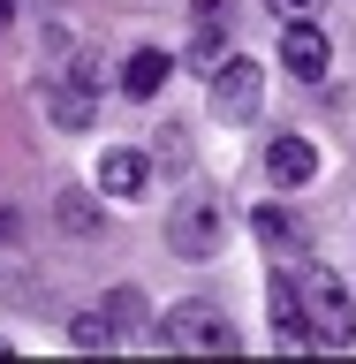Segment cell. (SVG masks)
Instances as JSON below:
<instances>
[{
	"label": "cell",
	"mask_w": 356,
	"mask_h": 364,
	"mask_svg": "<svg viewBox=\"0 0 356 364\" xmlns=\"http://www.w3.org/2000/svg\"><path fill=\"white\" fill-rule=\"evenodd\" d=\"M266 175L281 182V190H296V182L318 175V152L303 144V136H273V144H266Z\"/></svg>",
	"instance_id": "obj_8"
},
{
	"label": "cell",
	"mask_w": 356,
	"mask_h": 364,
	"mask_svg": "<svg viewBox=\"0 0 356 364\" xmlns=\"http://www.w3.org/2000/svg\"><path fill=\"white\" fill-rule=\"evenodd\" d=\"M159 341H167V349H235V326H227L212 304L190 296V304H175V311L159 318Z\"/></svg>",
	"instance_id": "obj_4"
},
{
	"label": "cell",
	"mask_w": 356,
	"mask_h": 364,
	"mask_svg": "<svg viewBox=\"0 0 356 364\" xmlns=\"http://www.w3.org/2000/svg\"><path fill=\"white\" fill-rule=\"evenodd\" d=\"M227 8H235V0H198V16H220V23H227Z\"/></svg>",
	"instance_id": "obj_15"
},
{
	"label": "cell",
	"mask_w": 356,
	"mask_h": 364,
	"mask_svg": "<svg viewBox=\"0 0 356 364\" xmlns=\"http://www.w3.org/2000/svg\"><path fill=\"white\" fill-rule=\"evenodd\" d=\"M167 76H175V61H167L159 46H136L129 68H122V91H129V99H159V91H167Z\"/></svg>",
	"instance_id": "obj_9"
},
{
	"label": "cell",
	"mask_w": 356,
	"mask_h": 364,
	"mask_svg": "<svg viewBox=\"0 0 356 364\" xmlns=\"http://www.w3.org/2000/svg\"><path fill=\"white\" fill-rule=\"evenodd\" d=\"M8 16H16V0H0V31H8Z\"/></svg>",
	"instance_id": "obj_16"
},
{
	"label": "cell",
	"mask_w": 356,
	"mask_h": 364,
	"mask_svg": "<svg viewBox=\"0 0 356 364\" xmlns=\"http://www.w3.org/2000/svg\"><path fill=\"white\" fill-rule=\"evenodd\" d=\"M68 341H76V349H107L114 341V311H84L76 326H68Z\"/></svg>",
	"instance_id": "obj_13"
},
{
	"label": "cell",
	"mask_w": 356,
	"mask_h": 364,
	"mask_svg": "<svg viewBox=\"0 0 356 364\" xmlns=\"http://www.w3.org/2000/svg\"><path fill=\"white\" fill-rule=\"evenodd\" d=\"M250 228H258V243H273V250H303V220H296V213H281V205H258V213H250Z\"/></svg>",
	"instance_id": "obj_10"
},
{
	"label": "cell",
	"mask_w": 356,
	"mask_h": 364,
	"mask_svg": "<svg viewBox=\"0 0 356 364\" xmlns=\"http://www.w3.org/2000/svg\"><path fill=\"white\" fill-rule=\"evenodd\" d=\"M281 68H288V76H303V84H318V76H326V31H318L311 16L281 23Z\"/></svg>",
	"instance_id": "obj_5"
},
{
	"label": "cell",
	"mask_w": 356,
	"mask_h": 364,
	"mask_svg": "<svg viewBox=\"0 0 356 364\" xmlns=\"http://www.w3.org/2000/svg\"><path fill=\"white\" fill-rule=\"evenodd\" d=\"M190 61H198L205 76H212V68L227 61V23H220V16H198V38H190Z\"/></svg>",
	"instance_id": "obj_11"
},
{
	"label": "cell",
	"mask_w": 356,
	"mask_h": 364,
	"mask_svg": "<svg viewBox=\"0 0 356 364\" xmlns=\"http://www.w3.org/2000/svg\"><path fill=\"white\" fill-rule=\"evenodd\" d=\"M258 91H266V68L250 61V53H227L212 68V114H220V129H243L250 114H258Z\"/></svg>",
	"instance_id": "obj_3"
},
{
	"label": "cell",
	"mask_w": 356,
	"mask_h": 364,
	"mask_svg": "<svg viewBox=\"0 0 356 364\" xmlns=\"http://www.w3.org/2000/svg\"><path fill=\"white\" fill-rule=\"evenodd\" d=\"M296 304H303V318H311L318 349H341V341L356 334V311H349V296H341V281H334V273L303 266V273H296Z\"/></svg>",
	"instance_id": "obj_2"
},
{
	"label": "cell",
	"mask_w": 356,
	"mask_h": 364,
	"mask_svg": "<svg viewBox=\"0 0 356 364\" xmlns=\"http://www.w3.org/2000/svg\"><path fill=\"white\" fill-rule=\"evenodd\" d=\"M107 311H114V334H129V341H159L152 326H144V304H136V289H114V296H107Z\"/></svg>",
	"instance_id": "obj_12"
},
{
	"label": "cell",
	"mask_w": 356,
	"mask_h": 364,
	"mask_svg": "<svg viewBox=\"0 0 356 364\" xmlns=\"http://www.w3.org/2000/svg\"><path fill=\"white\" fill-rule=\"evenodd\" d=\"M91 84H99V68L53 76V84H45V114H53L61 129H84V122H91Z\"/></svg>",
	"instance_id": "obj_6"
},
{
	"label": "cell",
	"mask_w": 356,
	"mask_h": 364,
	"mask_svg": "<svg viewBox=\"0 0 356 364\" xmlns=\"http://www.w3.org/2000/svg\"><path fill=\"white\" fill-rule=\"evenodd\" d=\"M266 8H273V23H296V16H311L318 0H266Z\"/></svg>",
	"instance_id": "obj_14"
},
{
	"label": "cell",
	"mask_w": 356,
	"mask_h": 364,
	"mask_svg": "<svg viewBox=\"0 0 356 364\" xmlns=\"http://www.w3.org/2000/svg\"><path fill=\"white\" fill-rule=\"evenodd\" d=\"M220 235H227V213L212 190H182L175 213H167V243L182 258H220Z\"/></svg>",
	"instance_id": "obj_1"
},
{
	"label": "cell",
	"mask_w": 356,
	"mask_h": 364,
	"mask_svg": "<svg viewBox=\"0 0 356 364\" xmlns=\"http://www.w3.org/2000/svg\"><path fill=\"white\" fill-rule=\"evenodd\" d=\"M8 235H16V220H8V213H0V243H8Z\"/></svg>",
	"instance_id": "obj_17"
},
{
	"label": "cell",
	"mask_w": 356,
	"mask_h": 364,
	"mask_svg": "<svg viewBox=\"0 0 356 364\" xmlns=\"http://www.w3.org/2000/svg\"><path fill=\"white\" fill-rule=\"evenodd\" d=\"M99 190H107V198H144V190H152V159L144 152H107L99 159Z\"/></svg>",
	"instance_id": "obj_7"
}]
</instances>
